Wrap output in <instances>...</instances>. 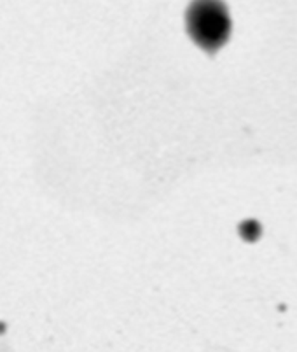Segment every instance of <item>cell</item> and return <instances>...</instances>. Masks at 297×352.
Listing matches in <instances>:
<instances>
[{
  "mask_svg": "<svg viewBox=\"0 0 297 352\" xmlns=\"http://www.w3.org/2000/svg\"><path fill=\"white\" fill-rule=\"evenodd\" d=\"M185 27L201 50L213 54L228 43L231 18L222 0H193L185 12Z\"/></svg>",
  "mask_w": 297,
  "mask_h": 352,
  "instance_id": "6da1fadb",
  "label": "cell"
}]
</instances>
